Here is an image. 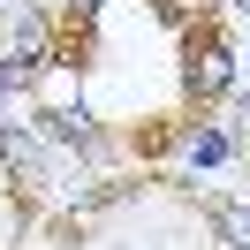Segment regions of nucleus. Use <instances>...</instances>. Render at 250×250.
<instances>
[{
    "label": "nucleus",
    "instance_id": "nucleus-1",
    "mask_svg": "<svg viewBox=\"0 0 250 250\" xmlns=\"http://www.w3.org/2000/svg\"><path fill=\"white\" fill-rule=\"evenodd\" d=\"M243 61H250V46H243Z\"/></svg>",
    "mask_w": 250,
    "mask_h": 250
}]
</instances>
